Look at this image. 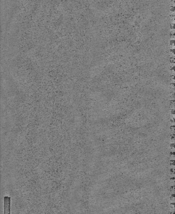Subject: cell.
<instances>
[{"label": "cell", "instance_id": "6da1fadb", "mask_svg": "<svg viewBox=\"0 0 175 214\" xmlns=\"http://www.w3.org/2000/svg\"><path fill=\"white\" fill-rule=\"evenodd\" d=\"M4 214H10L11 211V197L5 196L4 197Z\"/></svg>", "mask_w": 175, "mask_h": 214}]
</instances>
